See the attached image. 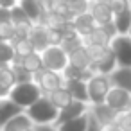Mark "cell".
Returning a JSON list of instances; mask_svg holds the SVG:
<instances>
[{"instance_id": "b9f144b4", "label": "cell", "mask_w": 131, "mask_h": 131, "mask_svg": "<svg viewBox=\"0 0 131 131\" xmlns=\"http://www.w3.org/2000/svg\"><path fill=\"white\" fill-rule=\"evenodd\" d=\"M127 36H129V38H131V29H129V32H127Z\"/></svg>"}, {"instance_id": "bcb514c9", "label": "cell", "mask_w": 131, "mask_h": 131, "mask_svg": "<svg viewBox=\"0 0 131 131\" xmlns=\"http://www.w3.org/2000/svg\"><path fill=\"white\" fill-rule=\"evenodd\" d=\"M0 131H2V127H0Z\"/></svg>"}, {"instance_id": "f1b7e54d", "label": "cell", "mask_w": 131, "mask_h": 131, "mask_svg": "<svg viewBox=\"0 0 131 131\" xmlns=\"http://www.w3.org/2000/svg\"><path fill=\"white\" fill-rule=\"evenodd\" d=\"M50 13L54 15H59L63 18H67L68 22L74 20V16L70 15L68 11V4H67V0H50Z\"/></svg>"}, {"instance_id": "4dcf8cb0", "label": "cell", "mask_w": 131, "mask_h": 131, "mask_svg": "<svg viewBox=\"0 0 131 131\" xmlns=\"http://www.w3.org/2000/svg\"><path fill=\"white\" fill-rule=\"evenodd\" d=\"M102 2L110 6V9H111L113 15L122 13V11H126V9L131 7V6H129V0H102Z\"/></svg>"}, {"instance_id": "e0dca14e", "label": "cell", "mask_w": 131, "mask_h": 131, "mask_svg": "<svg viewBox=\"0 0 131 131\" xmlns=\"http://www.w3.org/2000/svg\"><path fill=\"white\" fill-rule=\"evenodd\" d=\"M15 84H16V77H15L13 68L9 65L6 67L0 65V97H7Z\"/></svg>"}, {"instance_id": "f35d334b", "label": "cell", "mask_w": 131, "mask_h": 131, "mask_svg": "<svg viewBox=\"0 0 131 131\" xmlns=\"http://www.w3.org/2000/svg\"><path fill=\"white\" fill-rule=\"evenodd\" d=\"M16 4H18V0H0V6L6 7V9H11V7H15Z\"/></svg>"}, {"instance_id": "2e32d148", "label": "cell", "mask_w": 131, "mask_h": 131, "mask_svg": "<svg viewBox=\"0 0 131 131\" xmlns=\"http://www.w3.org/2000/svg\"><path fill=\"white\" fill-rule=\"evenodd\" d=\"M86 52L90 56L92 65H101V63L115 58L113 52H111V49L110 47H104V45H86Z\"/></svg>"}, {"instance_id": "603a6c76", "label": "cell", "mask_w": 131, "mask_h": 131, "mask_svg": "<svg viewBox=\"0 0 131 131\" xmlns=\"http://www.w3.org/2000/svg\"><path fill=\"white\" fill-rule=\"evenodd\" d=\"M50 102H52V106L59 111V110H63L68 102H72L74 99H72V95L68 93V90L65 88V86H61V88H58V90H54V92H50V93H47L45 95Z\"/></svg>"}, {"instance_id": "ffe728a7", "label": "cell", "mask_w": 131, "mask_h": 131, "mask_svg": "<svg viewBox=\"0 0 131 131\" xmlns=\"http://www.w3.org/2000/svg\"><path fill=\"white\" fill-rule=\"evenodd\" d=\"M34 124L31 122V118L27 117V113L25 111H22V113H18V115H15L11 120H7L4 126H2V131H25V129H29V127H32Z\"/></svg>"}, {"instance_id": "30bf717a", "label": "cell", "mask_w": 131, "mask_h": 131, "mask_svg": "<svg viewBox=\"0 0 131 131\" xmlns=\"http://www.w3.org/2000/svg\"><path fill=\"white\" fill-rule=\"evenodd\" d=\"M88 13L93 18L95 25H106V24H111L113 22V13H111L110 6L104 4L102 0H93V2H90Z\"/></svg>"}, {"instance_id": "ac0fdd59", "label": "cell", "mask_w": 131, "mask_h": 131, "mask_svg": "<svg viewBox=\"0 0 131 131\" xmlns=\"http://www.w3.org/2000/svg\"><path fill=\"white\" fill-rule=\"evenodd\" d=\"M22 111L24 110L18 104H15L9 97H2V99H0V127H2L7 120H11L15 115L22 113Z\"/></svg>"}, {"instance_id": "4fadbf2b", "label": "cell", "mask_w": 131, "mask_h": 131, "mask_svg": "<svg viewBox=\"0 0 131 131\" xmlns=\"http://www.w3.org/2000/svg\"><path fill=\"white\" fill-rule=\"evenodd\" d=\"M110 81L113 86L127 90L131 93V67H117L110 74Z\"/></svg>"}, {"instance_id": "83f0119b", "label": "cell", "mask_w": 131, "mask_h": 131, "mask_svg": "<svg viewBox=\"0 0 131 131\" xmlns=\"http://www.w3.org/2000/svg\"><path fill=\"white\" fill-rule=\"evenodd\" d=\"M15 58H16V54H15L11 41H0V65L2 67L11 65L15 61Z\"/></svg>"}, {"instance_id": "7dc6e473", "label": "cell", "mask_w": 131, "mask_h": 131, "mask_svg": "<svg viewBox=\"0 0 131 131\" xmlns=\"http://www.w3.org/2000/svg\"><path fill=\"white\" fill-rule=\"evenodd\" d=\"M67 2H68V0H67Z\"/></svg>"}, {"instance_id": "7bdbcfd3", "label": "cell", "mask_w": 131, "mask_h": 131, "mask_svg": "<svg viewBox=\"0 0 131 131\" xmlns=\"http://www.w3.org/2000/svg\"><path fill=\"white\" fill-rule=\"evenodd\" d=\"M124 131H131V127H127V129H124Z\"/></svg>"}, {"instance_id": "d6986e66", "label": "cell", "mask_w": 131, "mask_h": 131, "mask_svg": "<svg viewBox=\"0 0 131 131\" xmlns=\"http://www.w3.org/2000/svg\"><path fill=\"white\" fill-rule=\"evenodd\" d=\"M72 22H74L75 32H77L81 38H86V36H90V32L95 29V22H93V18L90 16V13H83V15L75 16Z\"/></svg>"}, {"instance_id": "e575fe53", "label": "cell", "mask_w": 131, "mask_h": 131, "mask_svg": "<svg viewBox=\"0 0 131 131\" xmlns=\"http://www.w3.org/2000/svg\"><path fill=\"white\" fill-rule=\"evenodd\" d=\"M61 40H63V34L59 31H49V45H58L59 47Z\"/></svg>"}, {"instance_id": "9a60e30c", "label": "cell", "mask_w": 131, "mask_h": 131, "mask_svg": "<svg viewBox=\"0 0 131 131\" xmlns=\"http://www.w3.org/2000/svg\"><path fill=\"white\" fill-rule=\"evenodd\" d=\"M13 63H18L24 70H27L32 75L43 68V61H41V54L40 52H32V54H29L25 58H15Z\"/></svg>"}, {"instance_id": "7402d4cb", "label": "cell", "mask_w": 131, "mask_h": 131, "mask_svg": "<svg viewBox=\"0 0 131 131\" xmlns=\"http://www.w3.org/2000/svg\"><path fill=\"white\" fill-rule=\"evenodd\" d=\"M68 65L79 68V70H84V68H90L92 61H90V56L86 52V47H79L75 50H72L68 54Z\"/></svg>"}, {"instance_id": "3957f363", "label": "cell", "mask_w": 131, "mask_h": 131, "mask_svg": "<svg viewBox=\"0 0 131 131\" xmlns=\"http://www.w3.org/2000/svg\"><path fill=\"white\" fill-rule=\"evenodd\" d=\"M111 81L110 75L104 74H95L88 83H86V90H88V104H101L104 102L110 88H111Z\"/></svg>"}, {"instance_id": "60d3db41", "label": "cell", "mask_w": 131, "mask_h": 131, "mask_svg": "<svg viewBox=\"0 0 131 131\" xmlns=\"http://www.w3.org/2000/svg\"><path fill=\"white\" fill-rule=\"evenodd\" d=\"M25 131H36V126H32V127H29V129H25Z\"/></svg>"}, {"instance_id": "1f68e13d", "label": "cell", "mask_w": 131, "mask_h": 131, "mask_svg": "<svg viewBox=\"0 0 131 131\" xmlns=\"http://www.w3.org/2000/svg\"><path fill=\"white\" fill-rule=\"evenodd\" d=\"M24 22H31V20L27 18V15L20 7V4H16L15 7H11V24L16 25V24H24Z\"/></svg>"}, {"instance_id": "7c38bea8", "label": "cell", "mask_w": 131, "mask_h": 131, "mask_svg": "<svg viewBox=\"0 0 131 131\" xmlns=\"http://www.w3.org/2000/svg\"><path fill=\"white\" fill-rule=\"evenodd\" d=\"M88 111H90V115H92L99 124L115 122V118H117V111H115L113 108H110L106 102H101V104H90Z\"/></svg>"}, {"instance_id": "8d00e7d4", "label": "cell", "mask_w": 131, "mask_h": 131, "mask_svg": "<svg viewBox=\"0 0 131 131\" xmlns=\"http://www.w3.org/2000/svg\"><path fill=\"white\" fill-rule=\"evenodd\" d=\"M101 131H124L117 122H108V124H101Z\"/></svg>"}, {"instance_id": "d6a6232c", "label": "cell", "mask_w": 131, "mask_h": 131, "mask_svg": "<svg viewBox=\"0 0 131 131\" xmlns=\"http://www.w3.org/2000/svg\"><path fill=\"white\" fill-rule=\"evenodd\" d=\"M15 38V25L11 22L0 24V41H11Z\"/></svg>"}, {"instance_id": "ee69618b", "label": "cell", "mask_w": 131, "mask_h": 131, "mask_svg": "<svg viewBox=\"0 0 131 131\" xmlns=\"http://www.w3.org/2000/svg\"><path fill=\"white\" fill-rule=\"evenodd\" d=\"M129 6H131V0H129Z\"/></svg>"}, {"instance_id": "f6af8a7d", "label": "cell", "mask_w": 131, "mask_h": 131, "mask_svg": "<svg viewBox=\"0 0 131 131\" xmlns=\"http://www.w3.org/2000/svg\"><path fill=\"white\" fill-rule=\"evenodd\" d=\"M90 2H93V0H90Z\"/></svg>"}, {"instance_id": "44dd1931", "label": "cell", "mask_w": 131, "mask_h": 131, "mask_svg": "<svg viewBox=\"0 0 131 131\" xmlns=\"http://www.w3.org/2000/svg\"><path fill=\"white\" fill-rule=\"evenodd\" d=\"M20 7L24 9V13L27 15V18L32 22V24H38L41 22L43 18V11H41V6L38 0H20Z\"/></svg>"}, {"instance_id": "681fc988", "label": "cell", "mask_w": 131, "mask_h": 131, "mask_svg": "<svg viewBox=\"0 0 131 131\" xmlns=\"http://www.w3.org/2000/svg\"><path fill=\"white\" fill-rule=\"evenodd\" d=\"M0 99H2V97H0Z\"/></svg>"}, {"instance_id": "d4e9b609", "label": "cell", "mask_w": 131, "mask_h": 131, "mask_svg": "<svg viewBox=\"0 0 131 131\" xmlns=\"http://www.w3.org/2000/svg\"><path fill=\"white\" fill-rule=\"evenodd\" d=\"M86 126H88V111L81 117H75L72 120H67L59 126H56L58 131H86Z\"/></svg>"}, {"instance_id": "5b68a950", "label": "cell", "mask_w": 131, "mask_h": 131, "mask_svg": "<svg viewBox=\"0 0 131 131\" xmlns=\"http://www.w3.org/2000/svg\"><path fill=\"white\" fill-rule=\"evenodd\" d=\"M110 49L115 56L117 67H131V38L127 34H117L111 40Z\"/></svg>"}, {"instance_id": "7a4b0ae2", "label": "cell", "mask_w": 131, "mask_h": 131, "mask_svg": "<svg viewBox=\"0 0 131 131\" xmlns=\"http://www.w3.org/2000/svg\"><path fill=\"white\" fill-rule=\"evenodd\" d=\"M41 95H43V93H41L40 86H38L34 81H31V83H16V84L11 88V92H9L7 97L25 111V110H27L29 106H32Z\"/></svg>"}, {"instance_id": "4316f807", "label": "cell", "mask_w": 131, "mask_h": 131, "mask_svg": "<svg viewBox=\"0 0 131 131\" xmlns=\"http://www.w3.org/2000/svg\"><path fill=\"white\" fill-rule=\"evenodd\" d=\"M11 45H13V49H15L16 58H25V56H29V54H32V52H36V50H34V45H32V41H31L29 38H20V40L13 38V40H11Z\"/></svg>"}, {"instance_id": "277c9868", "label": "cell", "mask_w": 131, "mask_h": 131, "mask_svg": "<svg viewBox=\"0 0 131 131\" xmlns=\"http://www.w3.org/2000/svg\"><path fill=\"white\" fill-rule=\"evenodd\" d=\"M40 54H41L43 68H49V70H54V72L61 74L65 70V67L68 65V54L58 45H50L45 50H41Z\"/></svg>"}, {"instance_id": "5bb4252c", "label": "cell", "mask_w": 131, "mask_h": 131, "mask_svg": "<svg viewBox=\"0 0 131 131\" xmlns=\"http://www.w3.org/2000/svg\"><path fill=\"white\" fill-rule=\"evenodd\" d=\"M63 86L68 90V93L72 95L74 101H81V102H88V90H86V83L81 79H65Z\"/></svg>"}, {"instance_id": "8fae6325", "label": "cell", "mask_w": 131, "mask_h": 131, "mask_svg": "<svg viewBox=\"0 0 131 131\" xmlns=\"http://www.w3.org/2000/svg\"><path fill=\"white\" fill-rule=\"evenodd\" d=\"M29 40L32 41L36 52H41V50H45L47 47H50V45H49V29H47L41 22L32 24V29H31V32H29Z\"/></svg>"}, {"instance_id": "ba28073f", "label": "cell", "mask_w": 131, "mask_h": 131, "mask_svg": "<svg viewBox=\"0 0 131 131\" xmlns=\"http://www.w3.org/2000/svg\"><path fill=\"white\" fill-rule=\"evenodd\" d=\"M104 102L113 108L117 113L118 111H124V110H131V93L127 90H122V88H117V86H111Z\"/></svg>"}, {"instance_id": "d590c367", "label": "cell", "mask_w": 131, "mask_h": 131, "mask_svg": "<svg viewBox=\"0 0 131 131\" xmlns=\"http://www.w3.org/2000/svg\"><path fill=\"white\" fill-rule=\"evenodd\" d=\"M86 131H101V124L90 115V111H88V126H86Z\"/></svg>"}, {"instance_id": "836d02e7", "label": "cell", "mask_w": 131, "mask_h": 131, "mask_svg": "<svg viewBox=\"0 0 131 131\" xmlns=\"http://www.w3.org/2000/svg\"><path fill=\"white\" fill-rule=\"evenodd\" d=\"M115 122L122 127V129H127L131 127V110H124V111H118L117 113V118Z\"/></svg>"}, {"instance_id": "f546056e", "label": "cell", "mask_w": 131, "mask_h": 131, "mask_svg": "<svg viewBox=\"0 0 131 131\" xmlns=\"http://www.w3.org/2000/svg\"><path fill=\"white\" fill-rule=\"evenodd\" d=\"M67 4H68L70 15L74 18L83 15V13H88V9H90V0H68Z\"/></svg>"}, {"instance_id": "6da1fadb", "label": "cell", "mask_w": 131, "mask_h": 131, "mask_svg": "<svg viewBox=\"0 0 131 131\" xmlns=\"http://www.w3.org/2000/svg\"><path fill=\"white\" fill-rule=\"evenodd\" d=\"M25 113L34 126H54L59 111L52 106V102L45 95H41L32 106L25 110Z\"/></svg>"}, {"instance_id": "52a82bcc", "label": "cell", "mask_w": 131, "mask_h": 131, "mask_svg": "<svg viewBox=\"0 0 131 131\" xmlns=\"http://www.w3.org/2000/svg\"><path fill=\"white\" fill-rule=\"evenodd\" d=\"M117 36V31H115V25L113 22L111 24H106V25H95V29L90 32V36L83 38V45H104V47H110L111 40Z\"/></svg>"}, {"instance_id": "ab89813d", "label": "cell", "mask_w": 131, "mask_h": 131, "mask_svg": "<svg viewBox=\"0 0 131 131\" xmlns=\"http://www.w3.org/2000/svg\"><path fill=\"white\" fill-rule=\"evenodd\" d=\"M36 131H58L56 126H36Z\"/></svg>"}, {"instance_id": "cb8c5ba5", "label": "cell", "mask_w": 131, "mask_h": 131, "mask_svg": "<svg viewBox=\"0 0 131 131\" xmlns=\"http://www.w3.org/2000/svg\"><path fill=\"white\" fill-rule=\"evenodd\" d=\"M113 25H115L117 34H127L131 29V7L122 13L113 15Z\"/></svg>"}, {"instance_id": "484cf974", "label": "cell", "mask_w": 131, "mask_h": 131, "mask_svg": "<svg viewBox=\"0 0 131 131\" xmlns=\"http://www.w3.org/2000/svg\"><path fill=\"white\" fill-rule=\"evenodd\" d=\"M41 24H43L49 31H59V32H63V29H65L67 24H68V20L63 18V16H59V15L49 13V15H45V16L41 18Z\"/></svg>"}, {"instance_id": "9c48e42d", "label": "cell", "mask_w": 131, "mask_h": 131, "mask_svg": "<svg viewBox=\"0 0 131 131\" xmlns=\"http://www.w3.org/2000/svg\"><path fill=\"white\" fill-rule=\"evenodd\" d=\"M88 108H90L88 102H81V101H72V102H68L63 110H59L54 126H59V124H63V122H67V120H72V118H75V117L84 115V113L88 111Z\"/></svg>"}, {"instance_id": "8992f818", "label": "cell", "mask_w": 131, "mask_h": 131, "mask_svg": "<svg viewBox=\"0 0 131 131\" xmlns=\"http://www.w3.org/2000/svg\"><path fill=\"white\" fill-rule=\"evenodd\" d=\"M34 83L40 86L41 93L47 95V93L61 88L65 79H63V75L59 72H54V70H49V68H41L40 72L34 74Z\"/></svg>"}, {"instance_id": "c3c4849f", "label": "cell", "mask_w": 131, "mask_h": 131, "mask_svg": "<svg viewBox=\"0 0 131 131\" xmlns=\"http://www.w3.org/2000/svg\"><path fill=\"white\" fill-rule=\"evenodd\" d=\"M18 2H20V0H18Z\"/></svg>"}, {"instance_id": "74e56055", "label": "cell", "mask_w": 131, "mask_h": 131, "mask_svg": "<svg viewBox=\"0 0 131 131\" xmlns=\"http://www.w3.org/2000/svg\"><path fill=\"white\" fill-rule=\"evenodd\" d=\"M6 22H11V9L0 6V24H6Z\"/></svg>"}]
</instances>
